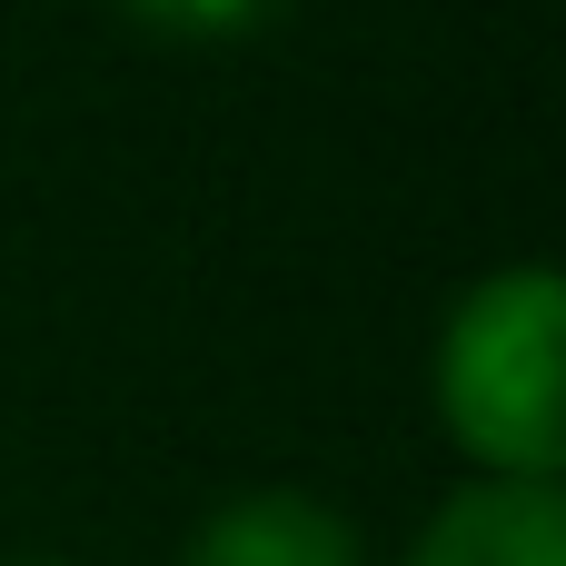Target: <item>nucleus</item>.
<instances>
[{"label": "nucleus", "mask_w": 566, "mask_h": 566, "mask_svg": "<svg viewBox=\"0 0 566 566\" xmlns=\"http://www.w3.org/2000/svg\"><path fill=\"white\" fill-rule=\"evenodd\" d=\"M428 408L468 478H566V279L547 259H507L448 298L428 338Z\"/></svg>", "instance_id": "f257e3e1"}, {"label": "nucleus", "mask_w": 566, "mask_h": 566, "mask_svg": "<svg viewBox=\"0 0 566 566\" xmlns=\"http://www.w3.org/2000/svg\"><path fill=\"white\" fill-rule=\"evenodd\" d=\"M179 566H378V557H368V537H358L348 507H328L318 488L269 478V488H229L189 527Z\"/></svg>", "instance_id": "f03ea898"}, {"label": "nucleus", "mask_w": 566, "mask_h": 566, "mask_svg": "<svg viewBox=\"0 0 566 566\" xmlns=\"http://www.w3.org/2000/svg\"><path fill=\"white\" fill-rule=\"evenodd\" d=\"M398 566H566V488L468 478L428 507L418 547Z\"/></svg>", "instance_id": "7ed1b4c3"}, {"label": "nucleus", "mask_w": 566, "mask_h": 566, "mask_svg": "<svg viewBox=\"0 0 566 566\" xmlns=\"http://www.w3.org/2000/svg\"><path fill=\"white\" fill-rule=\"evenodd\" d=\"M109 10L159 50H239V40H269L298 0H109Z\"/></svg>", "instance_id": "20e7f679"}, {"label": "nucleus", "mask_w": 566, "mask_h": 566, "mask_svg": "<svg viewBox=\"0 0 566 566\" xmlns=\"http://www.w3.org/2000/svg\"><path fill=\"white\" fill-rule=\"evenodd\" d=\"M0 566H80V557H50V547H20V557H0Z\"/></svg>", "instance_id": "39448f33"}]
</instances>
